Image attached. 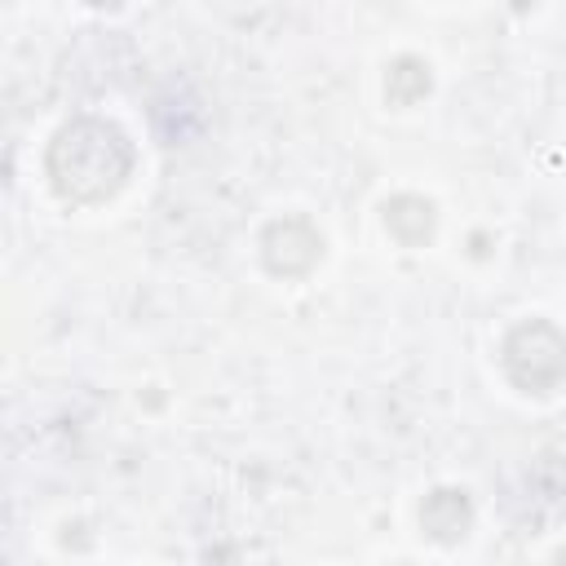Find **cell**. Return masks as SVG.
Masks as SVG:
<instances>
[{
    "mask_svg": "<svg viewBox=\"0 0 566 566\" xmlns=\"http://www.w3.org/2000/svg\"><path fill=\"white\" fill-rule=\"evenodd\" d=\"M128 172H133L128 137L97 115H80L62 124L49 146V177L66 203H106L128 181Z\"/></svg>",
    "mask_w": 566,
    "mask_h": 566,
    "instance_id": "cell-1",
    "label": "cell"
},
{
    "mask_svg": "<svg viewBox=\"0 0 566 566\" xmlns=\"http://www.w3.org/2000/svg\"><path fill=\"white\" fill-rule=\"evenodd\" d=\"M504 371L526 394H553L566 380V336L544 318L517 323L504 340Z\"/></svg>",
    "mask_w": 566,
    "mask_h": 566,
    "instance_id": "cell-2",
    "label": "cell"
},
{
    "mask_svg": "<svg viewBox=\"0 0 566 566\" xmlns=\"http://www.w3.org/2000/svg\"><path fill=\"white\" fill-rule=\"evenodd\" d=\"M261 256H265V265H270L274 274L301 279V274H310V270L318 265L323 239H318V230H314L305 217H283V221H274V226L265 230Z\"/></svg>",
    "mask_w": 566,
    "mask_h": 566,
    "instance_id": "cell-3",
    "label": "cell"
},
{
    "mask_svg": "<svg viewBox=\"0 0 566 566\" xmlns=\"http://www.w3.org/2000/svg\"><path fill=\"white\" fill-rule=\"evenodd\" d=\"M420 526H424L429 539H438V544L464 539L469 526H473V504H469V495L455 491V486L433 491V495L424 500V509H420Z\"/></svg>",
    "mask_w": 566,
    "mask_h": 566,
    "instance_id": "cell-4",
    "label": "cell"
},
{
    "mask_svg": "<svg viewBox=\"0 0 566 566\" xmlns=\"http://www.w3.org/2000/svg\"><path fill=\"white\" fill-rule=\"evenodd\" d=\"M385 226L402 248H420L433 234V203L420 195H394L385 203Z\"/></svg>",
    "mask_w": 566,
    "mask_h": 566,
    "instance_id": "cell-5",
    "label": "cell"
},
{
    "mask_svg": "<svg viewBox=\"0 0 566 566\" xmlns=\"http://www.w3.org/2000/svg\"><path fill=\"white\" fill-rule=\"evenodd\" d=\"M429 66L420 62V57H398L394 66H389V80H385V97L394 102V106H416L424 93H429Z\"/></svg>",
    "mask_w": 566,
    "mask_h": 566,
    "instance_id": "cell-6",
    "label": "cell"
}]
</instances>
